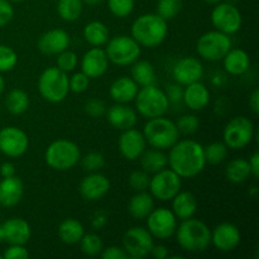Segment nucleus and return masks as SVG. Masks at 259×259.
Listing matches in <instances>:
<instances>
[{
  "label": "nucleus",
  "instance_id": "nucleus-1",
  "mask_svg": "<svg viewBox=\"0 0 259 259\" xmlns=\"http://www.w3.org/2000/svg\"><path fill=\"white\" fill-rule=\"evenodd\" d=\"M168 164L181 179H192L205 168L204 146L192 139L177 141L169 148Z\"/></svg>",
  "mask_w": 259,
  "mask_h": 259
},
{
  "label": "nucleus",
  "instance_id": "nucleus-2",
  "mask_svg": "<svg viewBox=\"0 0 259 259\" xmlns=\"http://www.w3.org/2000/svg\"><path fill=\"white\" fill-rule=\"evenodd\" d=\"M132 37L141 47L156 48L164 42L168 34L167 20L157 13L143 14L137 18L131 28Z\"/></svg>",
  "mask_w": 259,
  "mask_h": 259
},
{
  "label": "nucleus",
  "instance_id": "nucleus-3",
  "mask_svg": "<svg viewBox=\"0 0 259 259\" xmlns=\"http://www.w3.org/2000/svg\"><path fill=\"white\" fill-rule=\"evenodd\" d=\"M175 234L180 247L189 253H201L211 244V230L204 222L194 218L182 220Z\"/></svg>",
  "mask_w": 259,
  "mask_h": 259
},
{
  "label": "nucleus",
  "instance_id": "nucleus-4",
  "mask_svg": "<svg viewBox=\"0 0 259 259\" xmlns=\"http://www.w3.org/2000/svg\"><path fill=\"white\" fill-rule=\"evenodd\" d=\"M142 133L148 146L161 151L171 148L180 138L176 123L164 118L163 115L148 119Z\"/></svg>",
  "mask_w": 259,
  "mask_h": 259
},
{
  "label": "nucleus",
  "instance_id": "nucleus-5",
  "mask_svg": "<svg viewBox=\"0 0 259 259\" xmlns=\"http://www.w3.org/2000/svg\"><path fill=\"white\" fill-rule=\"evenodd\" d=\"M38 90L48 103H61L70 93L67 73L57 67H47L38 78Z\"/></svg>",
  "mask_w": 259,
  "mask_h": 259
},
{
  "label": "nucleus",
  "instance_id": "nucleus-6",
  "mask_svg": "<svg viewBox=\"0 0 259 259\" xmlns=\"http://www.w3.org/2000/svg\"><path fill=\"white\" fill-rule=\"evenodd\" d=\"M81 158L77 144L68 139H57L47 147L45 153L46 163L56 171L73 168Z\"/></svg>",
  "mask_w": 259,
  "mask_h": 259
},
{
  "label": "nucleus",
  "instance_id": "nucleus-7",
  "mask_svg": "<svg viewBox=\"0 0 259 259\" xmlns=\"http://www.w3.org/2000/svg\"><path fill=\"white\" fill-rule=\"evenodd\" d=\"M134 101L137 111L147 119L164 115L169 106L166 93L156 85L143 86L139 89Z\"/></svg>",
  "mask_w": 259,
  "mask_h": 259
},
{
  "label": "nucleus",
  "instance_id": "nucleus-8",
  "mask_svg": "<svg viewBox=\"0 0 259 259\" xmlns=\"http://www.w3.org/2000/svg\"><path fill=\"white\" fill-rule=\"evenodd\" d=\"M142 52V47L138 45L133 37L129 35H116L108 40L105 53L109 58V62L116 66H129L136 62Z\"/></svg>",
  "mask_w": 259,
  "mask_h": 259
},
{
  "label": "nucleus",
  "instance_id": "nucleus-9",
  "mask_svg": "<svg viewBox=\"0 0 259 259\" xmlns=\"http://www.w3.org/2000/svg\"><path fill=\"white\" fill-rule=\"evenodd\" d=\"M230 48H232L230 35L217 29L204 33L196 43V51L200 57L210 62L222 61Z\"/></svg>",
  "mask_w": 259,
  "mask_h": 259
},
{
  "label": "nucleus",
  "instance_id": "nucleus-10",
  "mask_svg": "<svg viewBox=\"0 0 259 259\" xmlns=\"http://www.w3.org/2000/svg\"><path fill=\"white\" fill-rule=\"evenodd\" d=\"M254 138V124L247 116H235L230 119L223 132V139L230 149H243L249 146Z\"/></svg>",
  "mask_w": 259,
  "mask_h": 259
},
{
  "label": "nucleus",
  "instance_id": "nucleus-11",
  "mask_svg": "<svg viewBox=\"0 0 259 259\" xmlns=\"http://www.w3.org/2000/svg\"><path fill=\"white\" fill-rule=\"evenodd\" d=\"M181 177L171 168H163L153 174L149 181V191L153 199L159 201H171L181 191Z\"/></svg>",
  "mask_w": 259,
  "mask_h": 259
},
{
  "label": "nucleus",
  "instance_id": "nucleus-12",
  "mask_svg": "<svg viewBox=\"0 0 259 259\" xmlns=\"http://www.w3.org/2000/svg\"><path fill=\"white\" fill-rule=\"evenodd\" d=\"M153 237L148 229L142 227H133L124 233L123 249L128 258L144 259L151 255L153 248Z\"/></svg>",
  "mask_w": 259,
  "mask_h": 259
},
{
  "label": "nucleus",
  "instance_id": "nucleus-13",
  "mask_svg": "<svg viewBox=\"0 0 259 259\" xmlns=\"http://www.w3.org/2000/svg\"><path fill=\"white\" fill-rule=\"evenodd\" d=\"M211 23L219 32L228 35L235 34L242 27V13L237 7L229 3H218L211 12Z\"/></svg>",
  "mask_w": 259,
  "mask_h": 259
},
{
  "label": "nucleus",
  "instance_id": "nucleus-14",
  "mask_svg": "<svg viewBox=\"0 0 259 259\" xmlns=\"http://www.w3.org/2000/svg\"><path fill=\"white\" fill-rule=\"evenodd\" d=\"M147 229L153 238L167 240L176 232L177 218L175 217L172 210L166 207L153 209L147 217Z\"/></svg>",
  "mask_w": 259,
  "mask_h": 259
},
{
  "label": "nucleus",
  "instance_id": "nucleus-15",
  "mask_svg": "<svg viewBox=\"0 0 259 259\" xmlns=\"http://www.w3.org/2000/svg\"><path fill=\"white\" fill-rule=\"evenodd\" d=\"M29 147L27 133L17 126H5L0 131V152L10 158L22 157Z\"/></svg>",
  "mask_w": 259,
  "mask_h": 259
},
{
  "label": "nucleus",
  "instance_id": "nucleus-16",
  "mask_svg": "<svg viewBox=\"0 0 259 259\" xmlns=\"http://www.w3.org/2000/svg\"><path fill=\"white\" fill-rule=\"evenodd\" d=\"M118 147L124 158L128 161H136V159H139L141 154L146 151L147 142L142 132L131 128L123 131V133L120 134Z\"/></svg>",
  "mask_w": 259,
  "mask_h": 259
},
{
  "label": "nucleus",
  "instance_id": "nucleus-17",
  "mask_svg": "<svg viewBox=\"0 0 259 259\" xmlns=\"http://www.w3.org/2000/svg\"><path fill=\"white\" fill-rule=\"evenodd\" d=\"M204 76V66L201 61L196 57H184L177 61L174 67V78L180 85H189V83L201 81Z\"/></svg>",
  "mask_w": 259,
  "mask_h": 259
},
{
  "label": "nucleus",
  "instance_id": "nucleus-18",
  "mask_svg": "<svg viewBox=\"0 0 259 259\" xmlns=\"http://www.w3.org/2000/svg\"><path fill=\"white\" fill-rule=\"evenodd\" d=\"M80 194L88 201H99L110 190V181L100 172H90L80 182Z\"/></svg>",
  "mask_w": 259,
  "mask_h": 259
},
{
  "label": "nucleus",
  "instance_id": "nucleus-19",
  "mask_svg": "<svg viewBox=\"0 0 259 259\" xmlns=\"http://www.w3.org/2000/svg\"><path fill=\"white\" fill-rule=\"evenodd\" d=\"M240 232L232 223H222L211 232V244L220 252H232L239 245Z\"/></svg>",
  "mask_w": 259,
  "mask_h": 259
},
{
  "label": "nucleus",
  "instance_id": "nucleus-20",
  "mask_svg": "<svg viewBox=\"0 0 259 259\" xmlns=\"http://www.w3.org/2000/svg\"><path fill=\"white\" fill-rule=\"evenodd\" d=\"M3 240L8 244L25 245L30 239V225L22 218H12L0 224Z\"/></svg>",
  "mask_w": 259,
  "mask_h": 259
},
{
  "label": "nucleus",
  "instance_id": "nucleus-21",
  "mask_svg": "<svg viewBox=\"0 0 259 259\" xmlns=\"http://www.w3.org/2000/svg\"><path fill=\"white\" fill-rule=\"evenodd\" d=\"M70 43V34L66 30L56 28V29L47 30V32L40 35L39 39H38L37 47L43 55L57 56L62 51L67 50Z\"/></svg>",
  "mask_w": 259,
  "mask_h": 259
},
{
  "label": "nucleus",
  "instance_id": "nucleus-22",
  "mask_svg": "<svg viewBox=\"0 0 259 259\" xmlns=\"http://www.w3.org/2000/svg\"><path fill=\"white\" fill-rule=\"evenodd\" d=\"M109 58L105 50L100 47H93L83 55L81 60V71L89 78H99L108 71Z\"/></svg>",
  "mask_w": 259,
  "mask_h": 259
},
{
  "label": "nucleus",
  "instance_id": "nucleus-23",
  "mask_svg": "<svg viewBox=\"0 0 259 259\" xmlns=\"http://www.w3.org/2000/svg\"><path fill=\"white\" fill-rule=\"evenodd\" d=\"M24 194V185L18 176L4 177L0 181V206L5 209L17 206Z\"/></svg>",
  "mask_w": 259,
  "mask_h": 259
},
{
  "label": "nucleus",
  "instance_id": "nucleus-24",
  "mask_svg": "<svg viewBox=\"0 0 259 259\" xmlns=\"http://www.w3.org/2000/svg\"><path fill=\"white\" fill-rule=\"evenodd\" d=\"M106 119L111 126L119 131H126V129L134 128L137 124V111L126 104L116 103L109 110L106 111Z\"/></svg>",
  "mask_w": 259,
  "mask_h": 259
},
{
  "label": "nucleus",
  "instance_id": "nucleus-25",
  "mask_svg": "<svg viewBox=\"0 0 259 259\" xmlns=\"http://www.w3.org/2000/svg\"><path fill=\"white\" fill-rule=\"evenodd\" d=\"M182 101L189 109L194 111H201L209 105L210 91L201 81H196L186 85L184 89Z\"/></svg>",
  "mask_w": 259,
  "mask_h": 259
},
{
  "label": "nucleus",
  "instance_id": "nucleus-26",
  "mask_svg": "<svg viewBox=\"0 0 259 259\" xmlns=\"http://www.w3.org/2000/svg\"><path fill=\"white\" fill-rule=\"evenodd\" d=\"M138 90V85L133 78L128 77V76H121L110 85L109 95L115 103L128 104L131 101H134Z\"/></svg>",
  "mask_w": 259,
  "mask_h": 259
},
{
  "label": "nucleus",
  "instance_id": "nucleus-27",
  "mask_svg": "<svg viewBox=\"0 0 259 259\" xmlns=\"http://www.w3.org/2000/svg\"><path fill=\"white\" fill-rule=\"evenodd\" d=\"M224 68L229 75L242 76L249 70L250 67V57L244 50L240 48H230L229 52L223 58Z\"/></svg>",
  "mask_w": 259,
  "mask_h": 259
},
{
  "label": "nucleus",
  "instance_id": "nucleus-28",
  "mask_svg": "<svg viewBox=\"0 0 259 259\" xmlns=\"http://www.w3.org/2000/svg\"><path fill=\"white\" fill-rule=\"evenodd\" d=\"M172 201V212L179 220L190 219L197 210V200L189 191H180Z\"/></svg>",
  "mask_w": 259,
  "mask_h": 259
},
{
  "label": "nucleus",
  "instance_id": "nucleus-29",
  "mask_svg": "<svg viewBox=\"0 0 259 259\" xmlns=\"http://www.w3.org/2000/svg\"><path fill=\"white\" fill-rule=\"evenodd\" d=\"M154 209V200L151 194L147 191L137 192L132 196L128 204V211L132 218L136 220L147 219L152 210Z\"/></svg>",
  "mask_w": 259,
  "mask_h": 259
},
{
  "label": "nucleus",
  "instance_id": "nucleus-30",
  "mask_svg": "<svg viewBox=\"0 0 259 259\" xmlns=\"http://www.w3.org/2000/svg\"><path fill=\"white\" fill-rule=\"evenodd\" d=\"M139 159H141L142 168L148 174H156L168 166V157L161 149L152 148L148 151L146 149L141 154Z\"/></svg>",
  "mask_w": 259,
  "mask_h": 259
},
{
  "label": "nucleus",
  "instance_id": "nucleus-31",
  "mask_svg": "<svg viewBox=\"0 0 259 259\" xmlns=\"http://www.w3.org/2000/svg\"><path fill=\"white\" fill-rule=\"evenodd\" d=\"M82 34L86 42L90 46H93V47L105 46L108 43V40L110 39L109 28L103 22H98V20L88 23L85 25V28H83Z\"/></svg>",
  "mask_w": 259,
  "mask_h": 259
},
{
  "label": "nucleus",
  "instance_id": "nucleus-32",
  "mask_svg": "<svg viewBox=\"0 0 259 259\" xmlns=\"http://www.w3.org/2000/svg\"><path fill=\"white\" fill-rule=\"evenodd\" d=\"M57 234L61 242L65 243V244L72 245L77 244L80 242L85 232H83L82 224L78 220L66 219L58 227Z\"/></svg>",
  "mask_w": 259,
  "mask_h": 259
},
{
  "label": "nucleus",
  "instance_id": "nucleus-33",
  "mask_svg": "<svg viewBox=\"0 0 259 259\" xmlns=\"http://www.w3.org/2000/svg\"><path fill=\"white\" fill-rule=\"evenodd\" d=\"M132 78L137 82L138 86H148L156 85V71L153 65L149 61L137 60L132 63Z\"/></svg>",
  "mask_w": 259,
  "mask_h": 259
},
{
  "label": "nucleus",
  "instance_id": "nucleus-34",
  "mask_svg": "<svg viewBox=\"0 0 259 259\" xmlns=\"http://www.w3.org/2000/svg\"><path fill=\"white\" fill-rule=\"evenodd\" d=\"M225 176L228 181L232 184H243L247 181L252 174H250V167L248 163V159L244 158H234L227 164L225 168Z\"/></svg>",
  "mask_w": 259,
  "mask_h": 259
},
{
  "label": "nucleus",
  "instance_id": "nucleus-35",
  "mask_svg": "<svg viewBox=\"0 0 259 259\" xmlns=\"http://www.w3.org/2000/svg\"><path fill=\"white\" fill-rule=\"evenodd\" d=\"M5 106L13 115H22L29 108V95L24 90L14 89L5 98Z\"/></svg>",
  "mask_w": 259,
  "mask_h": 259
},
{
  "label": "nucleus",
  "instance_id": "nucleus-36",
  "mask_svg": "<svg viewBox=\"0 0 259 259\" xmlns=\"http://www.w3.org/2000/svg\"><path fill=\"white\" fill-rule=\"evenodd\" d=\"M82 0H57V13L65 22H75L82 14Z\"/></svg>",
  "mask_w": 259,
  "mask_h": 259
},
{
  "label": "nucleus",
  "instance_id": "nucleus-37",
  "mask_svg": "<svg viewBox=\"0 0 259 259\" xmlns=\"http://www.w3.org/2000/svg\"><path fill=\"white\" fill-rule=\"evenodd\" d=\"M204 154L206 163L219 164L227 158L228 147L224 142H214L204 147Z\"/></svg>",
  "mask_w": 259,
  "mask_h": 259
},
{
  "label": "nucleus",
  "instance_id": "nucleus-38",
  "mask_svg": "<svg viewBox=\"0 0 259 259\" xmlns=\"http://www.w3.org/2000/svg\"><path fill=\"white\" fill-rule=\"evenodd\" d=\"M78 243H80L81 252H82L85 255H89V257H95V255H99L104 248L101 238L99 237L98 234H94V233H90V234H83Z\"/></svg>",
  "mask_w": 259,
  "mask_h": 259
},
{
  "label": "nucleus",
  "instance_id": "nucleus-39",
  "mask_svg": "<svg viewBox=\"0 0 259 259\" xmlns=\"http://www.w3.org/2000/svg\"><path fill=\"white\" fill-rule=\"evenodd\" d=\"M182 0H158L157 3V14L164 20H172L181 13Z\"/></svg>",
  "mask_w": 259,
  "mask_h": 259
},
{
  "label": "nucleus",
  "instance_id": "nucleus-40",
  "mask_svg": "<svg viewBox=\"0 0 259 259\" xmlns=\"http://www.w3.org/2000/svg\"><path fill=\"white\" fill-rule=\"evenodd\" d=\"M18 55L12 47L0 45V73L9 72L17 66Z\"/></svg>",
  "mask_w": 259,
  "mask_h": 259
},
{
  "label": "nucleus",
  "instance_id": "nucleus-41",
  "mask_svg": "<svg viewBox=\"0 0 259 259\" xmlns=\"http://www.w3.org/2000/svg\"><path fill=\"white\" fill-rule=\"evenodd\" d=\"M109 10L116 18H126L134 10V0H108Z\"/></svg>",
  "mask_w": 259,
  "mask_h": 259
},
{
  "label": "nucleus",
  "instance_id": "nucleus-42",
  "mask_svg": "<svg viewBox=\"0 0 259 259\" xmlns=\"http://www.w3.org/2000/svg\"><path fill=\"white\" fill-rule=\"evenodd\" d=\"M149 181H151V176H149L148 172H146L144 169H138V171H133L129 175V186L132 187V190H134L136 192H142L147 191L149 187Z\"/></svg>",
  "mask_w": 259,
  "mask_h": 259
},
{
  "label": "nucleus",
  "instance_id": "nucleus-43",
  "mask_svg": "<svg viewBox=\"0 0 259 259\" xmlns=\"http://www.w3.org/2000/svg\"><path fill=\"white\" fill-rule=\"evenodd\" d=\"M77 55L67 48V50L62 51V52L57 55V66L56 67L60 68L63 72L68 73L75 70L76 66H77Z\"/></svg>",
  "mask_w": 259,
  "mask_h": 259
},
{
  "label": "nucleus",
  "instance_id": "nucleus-44",
  "mask_svg": "<svg viewBox=\"0 0 259 259\" xmlns=\"http://www.w3.org/2000/svg\"><path fill=\"white\" fill-rule=\"evenodd\" d=\"M177 129H179L180 134H186V136H190V134H194L199 131L200 121L199 118L194 114H186V115H182L181 118L177 120L176 123Z\"/></svg>",
  "mask_w": 259,
  "mask_h": 259
},
{
  "label": "nucleus",
  "instance_id": "nucleus-45",
  "mask_svg": "<svg viewBox=\"0 0 259 259\" xmlns=\"http://www.w3.org/2000/svg\"><path fill=\"white\" fill-rule=\"evenodd\" d=\"M105 166V157L100 152H90L82 158V167L88 172H99Z\"/></svg>",
  "mask_w": 259,
  "mask_h": 259
},
{
  "label": "nucleus",
  "instance_id": "nucleus-46",
  "mask_svg": "<svg viewBox=\"0 0 259 259\" xmlns=\"http://www.w3.org/2000/svg\"><path fill=\"white\" fill-rule=\"evenodd\" d=\"M68 85H70V91L75 94L85 93L90 85V78L81 71V72L73 73L71 77H68Z\"/></svg>",
  "mask_w": 259,
  "mask_h": 259
},
{
  "label": "nucleus",
  "instance_id": "nucleus-47",
  "mask_svg": "<svg viewBox=\"0 0 259 259\" xmlns=\"http://www.w3.org/2000/svg\"><path fill=\"white\" fill-rule=\"evenodd\" d=\"M85 111L91 118H100L106 113V105L100 99H90L86 101Z\"/></svg>",
  "mask_w": 259,
  "mask_h": 259
},
{
  "label": "nucleus",
  "instance_id": "nucleus-48",
  "mask_svg": "<svg viewBox=\"0 0 259 259\" xmlns=\"http://www.w3.org/2000/svg\"><path fill=\"white\" fill-rule=\"evenodd\" d=\"M3 258L5 259H27L29 258V252L25 245L9 244V247L4 250Z\"/></svg>",
  "mask_w": 259,
  "mask_h": 259
},
{
  "label": "nucleus",
  "instance_id": "nucleus-49",
  "mask_svg": "<svg viewBox=\"0 0 259 259\" xmlns=\"http://www.w3.org/2000/svg\"><path fill=\"white\" fill-rule=\"evenodd\" d=\"M14 17V8L8 0H0V28L5 27Z\"/></svg>",
  "mask_w": 259,
  "mask_h": 259
},
{
  "label": "nucleus",
  "instance_id": "nucleus-50",
  "mask_svg": "<svg viewBox=\"0 0 259 259\" xmlns=\"http://www.w3.org/2000/svg\"><path fill=\"white\" fill-rule=\"evenodd\" d=\"M100 255L104 259H128V255L124 252L123 248L116 247V245H110L108 248H103Z\"/></svg>",
  "mask_w": 259,
  "mask_h": 259
},
{
  "label": "nucleus",
  "instance_id": "nucleus-51",
  "mask_svg": "<svg viewBox=\"0 0 259 259\" xmlns=\"http://www.w3.org/2000/svg\"><path fill=\"white\" fill-rule=\"evenodd\" d=\"M168 98L169 103H181L182 96H184V89H181V85L180 83H176V85H169L167 88V91H164Z\"/></svg>",
  "mask_w": 259,
  "mask_h": 259
},
{
  "label": "nucleus",
  "instance_id": "nucleus-52",
  "mask_svg": "<svg viewBox=\"0 0 259 259\" xmlns=\"http://www.w3.org/2000/svg\"><path fill=\"white\" fill-rule=\"evenodd\" d=\"M151 255L156 259H166V258H168L169 250H168V248L163 244L153 245V248H152V250H151Z\"/></svg>",
  "mask_w": 259,
  "mask_h": 259
},
{
  "label": "nucleus",
  "instance_id": "nucleus-53",
  "mask_svg": "<svg viewBox=\"0 0 259 259\" xmlns=\"http://www.w3.org/2000/svg\"><path fill=\"white\" fill-rule=\"evenodd\" d=\"M248 163H249L250 174H252L253 179L258 180V177H259V153L258 152H254V153L250 156Z\"/></svg>",
  "mask_w": 259,
  "mask_h": 259
},
{
  "label": "nucleus",
  "instance_id": "nucleus-54",
  "mask_svg": "<svg viewBox=\"0 0 259 259\" xmlns=\"http://www.w3.org/2000/svg\"><path fill=\"white\" fill-rule=\"evenodd\" d=\"M106 223H108V215H106L105 212L100 211V212H96V214L94 215L93 223H91V224H93L94 229L99 230L101 229V228L105 227Z\"/></svg>",
  "mask_w": 259,
  "mask_h": 259
},
{
  "label": "nucleus",
  "instance_id": "nucleus-55",
  "mask_svg": "<svg viewBox=\"0 0 259 259\" xmlns=\"http://www.w3.org/2000/svg\"><path fill=\"white\" fill-rule=\"evenodd\" d=\"M0 175L2 177H12L15 176V166L12 162H4V163L0 166Z\"/></svg>",
  "mask_w": 259,
  "mask_h": 259
},
{
  "label": "nucleus",
  "instance_id": "nucleus-56",
  "mask_svg": "<svg viewBox=\"0 0 259 259\" xmlns=\"http://www.w3.org/2000/svg\"><path fill=\"white\" fill-rule=\"evenodd\" d=\"M249 108L254 114L259 113V90L255 89L249 96Z\"/></svg>",
  "mask_w": 259,
  "mask_h": 259
},
{
  "label": "nucleus",
  "instance_id": "nucleus-57",
  "mask_svg": "<svg viewBox=\"0 0 259 259\" xmlns=\"http://www.w3.org/2000/svg\"><path fill=\"white\" fill-rule=\"evenodd\" d=\"M83 4H88V5H98L100 4L103 0H82Z\"/></svg>",
  "mask_w": 259,
  "mask_h": 259
},
{
  "label": "nucleus",
  "instance_id": "nucleus-58",
  "mask_svg": "<svg viewBox=\"0 0 259 259\" xmlns=\"http://www.w3.org/2000/svg\"><path fill=\"white\" fill-rule=\"evenodd\" d=\"M4 89H5V80H4V77L2 76V73H0V95L3 94Z\"/></svg>",
  "mask_w": 259,
  "mask_h": 259
},
{
  "label": "nucleus",
  "instance_id": "nucleus-59",
  "mask_svg": "<svg viewBox=\"0 0 259 259\" xmlns=\"http://www.w3.org/2000/svg\"><path fill=\"white\" fill-rule=\"evenodd\" d=\"M202 2L207 3V4H212V5H217L218 3H220L222 0H202Z\"/></svg>",
  "mask_w": 259,
  "mask_h": 259
},
{
  "label": "nucleus",
  "instance_id": "nucleus-60",
  "mask_svg": "<svg viewBox=\"0 0 259 259\" xmlns=\"http://www.w3.org/2000/svg\"><path fill=\"white\" fill-rule=\"evenodd\" d=\"M8 2H10V3H22V2H24V0H8Z\"/></svg>",
  "mask_w": 259,
  "mask_h": 259
},
{
  "label": "nucleus",
  "instance_id": "nucleus-61",
  "mask_svg": "<svg viewBox=\"0 0 259 259\" xmlns=\"http://www.w3.org/2000/svg\"><path fill=\"white\" fill-rule=\"evenodd\" d=\"M0 243H4V240H3V234H2V229H0Z\"/></svg>",
  "mask_w": 259,
  "mask_h": 259
},
{
  "label": "nucleus",
  "instance_id": "nucleus-62",
  "mask_svg": "<svg viewBox=\"0 0 259 259\" xmlns=\"http://www.w3.org/2000/svg\"><path fill=\"white\" fill-rule=\"evenodd\" d=\"M0 259H3V254H0Z\"/></svg>",
  "mask_w": 259,
  "mask_h": 259
},
{
  "label": "nucleus",
  "instance_id": "nucleus-63",
  "mask_svg": "<svg viewBox=\"0 0 259 259\" xmlns=\"http://www.w3.org/2000/svg\"><path fill=\"white\" fill-rule=\"evenodd\" d=\"M0 222H2V215H0Z\"/></svg>",
  "mask_w": 259,
  "mask_h": 259
},
{
  "label": "nucleus",
  "instance_id": "nucleus-64",
  "mask_svg": "<svg viewBox=\"0 0 259 259\" xmlns=\"http://www.w3.org/2000/svg\"><path fill=\"white\" fill-rule=\"evenodd\" d=\"M53 2H57V0H53Z\"/></svg>",
  "mask_w": 259,
  "mask_h": 259
}]
</instances>
